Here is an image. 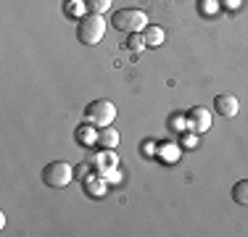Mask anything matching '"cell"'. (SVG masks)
<instances>
[{
	"label": "cell",
	"instance_id": "cell-1",
	"mask_svg": "<svg viewBox=\"0 0 248 237\" xmlns=\"http://www.w3.org/2000/svg\"><path fill=\"white\" fill-rule=\"evenodd\" d=\"M77 37L85 45H98L106 37V19L103 14H87L77 24Z\"/></svg>",
	"mask_w": 248,
	"mask_h": 237
},
{
	"label": "cell",
	"instance_id": "cell-2",
	"mask_svg": "<svg viewBox=\"0 0 248 237\" xmlns=\"http://www.w3.org/2000/svg\"><path fill=\"white\" fill-rule=\"evenodd\" d=\"M85 118H87V124H93L95 129L111 127L114 118H116V105L111 103V100H106V98L93 100V103H87V108H85Z\"/></svg>",
	"mask_w": 248,
	"mask_h": 237
},
{
	"label": "cell",
	"instance_id": "cell-3",
	"mask_svg": "<svg viewBox=\"0 0 248 237\" xmlns=\"http://www.w3.org/2000/svg\"><path fill=\"white\" fill-rule=\"evenodd\" d=\"M74 179V166L66 163V161H50L48 166L43 169V182L48 185L50 190H63L69 187Z\"/></svg>",
	"mask_w": 248,
	"mask_h": 237
},
{
	"label": "cell",
	"instance_id": "cell-4",
	"mask_svg": "<svg viewBox=\"0 0 248 237\" xmlns=\"http://www.w3.org/2000/svg\"><path fill=\"white\" fill-rule=\"evenodd\" d=\"M111 24H114L119 32H143V29L148 27V16L140 8H122L114 14Z\"/></svg>",
	"mask_w": 248,
	"mask_h": 237
},
{
	"label": "cell",
	"instance_id": "cell-5",
	"mask_svg": "<svg viewBox=\"0 0 248 237\" xmlns=\"http://www.w3.org/2000/svg\"><path fill=\"white\" fill-rule=\"evenodd\" d=\"M238 98L235 95H230V92H222V95H217L214 98V111L219 116H224V118H232L235 114H238Z\"/></svg>",
	"mask_w": 248,
	"mask_h": 237
},
{
	"label": "cell",
	"instance_id": "cell-6",
	"mask_svg": "<svg viewBox=\"0 0 248 237\" xmlns=\"http://www.w3.org/2000/svg\"><path fill=\"white\" fill-rule=\"evenodd\" d=\"M187 121H190V129L193 132H209V127H211V114L206 108H193L190 114H187Z\"/></svg>",
	"mask_w": 248,
	"mask_h": 237
},
{
	"label": "cell",
	"instance_id": "cell-7",
	"mask_svg": "<svg viewBox=\"0 0 248 237\" xmlns=\"http://www.w3.org/2000/svg\"><path fill=\"white\" fill-rule=\"evenodd\" d=\"M119 140H122V134L116 132L114 127H103V129H98V140H95V145H100L103 150H114V148L119 145Z\"/></svg>",
	"mask_w": 248,
	"mask_h": 237
},
{
	"label": "cell",
	"instance_id": "cell-8",
	"mask_svg": "<svg viewBox=\"0 0 248 237\" xmlns=\"http://www.w3.org/2000/svg\"><path fill=\"white\" fill-rule=\"evenodd\" d=\"M143 37H145V45H148V47H161L164 40H167V34H164L161 27H156V24H148V27L143 29Z\"/></svg>",
	"mask_w": 248,
	"mask_h": 237
},
{
	"label": "cell",
	"instance_id": "cell-9",
	"mask_svg": "<svg viewBox=\"0 0 248 237\" xmlns=\"http://www.w3.org/2000/svg\"><path fill=\"white\" fill-rule=\"evenodd\" d=\"M230 195H232V200H235L238 206H248V179L235 182L232 190H230Z\"/></svg>",
	"mask_w": 248,
	"mask_h": 237
},
{
	"label": "cell",
	"instance_id": "cell-10",
	"mask_svg": "<svg viewBox=\"0 0 248 237\" xmlns=\"http://www.w3.org/2000/svg\"><path fill=\"white\" fill-rule=\"evenodd\" d=\"M111 3H114V0H85L90 14H106V11L111 8Z\"/></svg>",
	"mask_w": 248,
	"mask_h": 237
},
{
	"label": "cell",
	"instance_id": "cell-11",
	"mask_svg": "<svg viewBox=\"0 0 248 237\" xmlns=\"http://www.w3.org/2000/svg\"><path fill=\"white\" fill-rule=\"evenodd\" d=\"M127 47H129V50H143V47H148V45H145V37H143V32H129Z\"/></svg>",
	"mask_w": 248,
	"mask_h": 237
},
{
	"label": "cell",
	"instance_id": "cell-12",
	"mask_svg": "<svg viewBox=\"0 0 248 237\" xmlns=\"http://www.w3.org/2000/svg\"><path fill=\"white\" fill-rule=\"evenodd\" d=\"M82 8H87V5H85V0H69V3H66V14L77 16V21L82 19Z\"/></svg>",
	"mask_w": 248,
	"mask_h": 237
},
{
	"label": "cell",
	"instance_id": "cell-13",
	"mask_svg": "<svg viewBox=\"0 0 248 237\" xmlns=\"http://www.w3.org/2000/svg\"><path fill=\"white\" fill-rule=\"evenodd\" d=\"M77 140H82V142H87V145H90V142H95V140H98V134H93L90 129L85 127V129H82V132H79V129H77Z\"/></svg>",
	"mask_w": 248,
	"mask_h": 237
},
{
	"label": "cell",
	"instance_id": "cell-14",
	"mask_svg": "<svg viewBox=\"0 0 248 237\" xmlns=\"http://www.w3.org/2000/svg\"><path fill=\"white\" fill-rule=\"evenodd\" d=\"M87 187H90V190H87L90 195H106V187H100V190H98V185H95V182H90Z\"/></svg>",
	"mask_w": 248,
	"mask_h": 237
}]
</instances>
